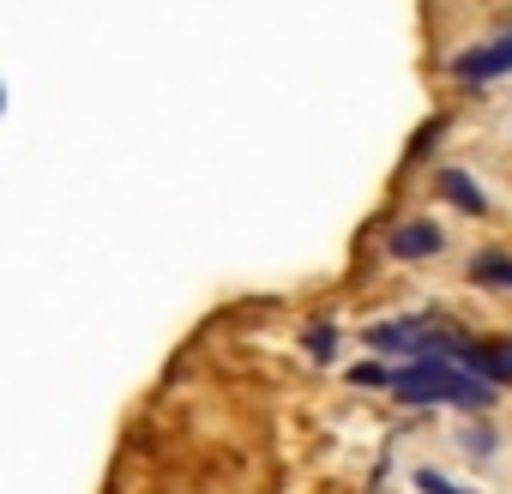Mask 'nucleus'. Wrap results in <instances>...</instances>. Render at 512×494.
<instances>
[{"label":"nucleus","mask_w":512,"mask_h":494,"mask_svg":"<svg viewBox=\"0 0 512 494\" xmlns=\"http://www.w3.org/2000/svg\"><path fill=\"white\" fill-rule=\"evenodd\" d=\"M464 440H470V452H476V458H482V452H488V446H494V434H488V428H470V434H464Z\"/></svg>","instance_id":"nucleus-11"},{"label":"nucleus","mask_w":512,"mask_h":494,"mask_svg":"<svg viewBox=\"0 0 512 494\" xmlns=\"http://www.w3.org/2000/svg\"><path fill=\"white\" fill-rule=\"evenodd\" d=\"M386 392H398L404 404H458V410H488L494 404V386H482L476 374H464L452 362L386 368Z\"/></svg>","instance_id":"nucleus-1"},{"label":"nucleus","mask_w":512,"mask_h":494,"mask_svg":"<svg viewBox=\"0 0 512 494\" xmlns=\"http://www.w3.org/2000/svg\"><path fill=\"white\" fill-rule=\"evenodd\" d=\"M458 368H464V374H476L482 386H512V344H506V338H482V344H464Z\"/></svg>","instance_id":"nucleus-2"},{"label":"nucleus","mask_w":512,"mask_h":494,"mask_svg":"<svg viewBox=\"0 0 512 494\" xmlns=\"http://www.w3.org/2000/svg\"><path fill=\"white\" fill-rule=\"evenodd\" d=\"M470 278L476 284H494V290H512V254H476L470 260Z\"/></svg>","instance_id":"nucleus-7"},{"label":"nucleus","mask_w":512,"mask_h":494,"mask_svg":"<svg viewBox=\"0 0 512 494\" xmlns=\"http://www.w3.org/2000/svg\"><path fill=\"white\" fill-rule=\"evenodd\" d=\"M440 229L434 223H398L392 229V260H428V254H440Z\"/></svg>","instance_id":"nucleus-4"},{"label":"nucleus","mask_w":512,"mask_h":494,"mask_svg":"<svg viewBox=\"0 0 512 494\" xmlns=\"http://www.w3.org/2000/svg\"><path fill=\"white\" fill-rule=\"evenodd\" d=\"M416 488H422V494H470V488H452L440 470H416Z\"/></svg>","instance_id":"nucleus-9"},{"label":"nucleus","mask_w":512,"mask_h":494,"mask_svg":"<svg viewBox=\"0 0 512 494\" xmlns=\"http://www.w3.org/2000/svg\"><path fill=\"white\" fill-rule=\"evenodd\" d=\"M332 350H338V332H332V326H314V332H308V356H314V362H332Z\"/></svg>","instance_id":"nucleus-8"},{"label":"nucleus","mask_w":512,"mask_h":494,"mask_svg":"<svg viewBox=\"0 0 512 494\" xmlns=\"http://www.w3.org/2000/svg\"><path fill=\"white\" fill-rule=\"evenodd\" d=\"M362 338H368V350H392V356H410V344H416V320H374Z\"/></svg>","instance_id":"nucleus-6"},{"label":"nucleus","mask_w":512,"mask_h":494,"mask_svg":"<svg viewBox=\"0 0 512 494\" xmlns=\"http://www.w3.org/2000/svg\"><path fill=\"white\" fill-rule=\"evenodd\" d=\"M350 380L356 386H386V362H362V368H350Z\"/></svg>","instance_id":"nucleus-10"},{"label":"nucleus","mask_w":512,"mask_h":494,"mask_svg":"<svg viewBox=\"0 0 512 494\" xmlns=\"http://www.w3.org/2000/svg\"><path fill=\"white\" fill-rule=\"evenodd\" d=\"M434 187H440V199H452V205H458V211H470V217H482V211H488L482 187H476L464 169H440V175H434Z\"/></svg>","instance_id":"nucleus-5"},{"label":"nucleus","mask_w":512,"mask_h":494,"mask_svg":"<svg viewBox=\"0 0 512 494\" xmlns=\"http://www.w3.org/2000/svg\"><path fill=\"white\" fill-rule=\"evenodd\" d=\"M452 67H458V79H464V85H482V79L512 73V31H506V37H494V43H482V49H464Z\"/></svg>","instance_id":"nucleus-3"}]
</instances>
